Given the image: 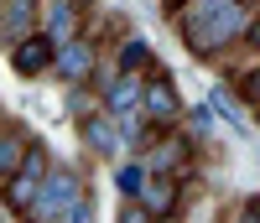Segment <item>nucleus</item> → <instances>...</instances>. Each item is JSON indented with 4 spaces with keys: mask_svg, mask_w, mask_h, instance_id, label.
Listing matches in <instances>:
<instances>
[{
    "mask_svg": "<svg viewBox=\"0 0 260 223\" xmlns=\"http://www.w3.org/2000/svg\"><path fill=\"white\" fill-rule=\"evenodd\" d=\"M167 16L177 26V42L198 62H219L224 73H234L240 36L250 26V0H172Z\"/></svg>",
    "mask_w": 260,
    "mask_h": 223,
    "instance_id": "1",
    "label": "nucleus"
},
{
    "mask_svg": "<svg viewBox=\"0 0 260 223\" xmlns=\"http://www.w3.org/2000/svg\"><path fill=\"white\" fill-rule=\"evenodd\" d=\"M31 223H89L94 218V197H89V182L73 171V166H47L42 176V192L26 213Z\"/></svg>",
    "mask_w": 260,
    "mask_h": 223,
    "instance_id": "2",
    "label": "nucleus"
},
{
    "mask_svg": "<svg viewBox=\"0 0 260 223\" xmlns=\"http://www.w3.org/2000/svg\"><path fill=\"white\" fill-rule=\"evenodd\" d=\"M47 166H52L47 145L31 140V145H26V156H21V166L6 176V182H0V208L16 213V218H26V213H31V203H37V192H42V176H47Z\"/></svg>",
    "mask_w": 260,
    "mask_h": 223,
    "instance_id": "3",
    "label": "nucleus"
},
{
    "mask_svg": "<svg viewBox=\"0 0 260 223\" xmlns=\"http://www.w3.org/2000/svg\"><path fill=\"white\" fill-rule=\"evenodd\" d=\"M198 135H192V130L187 125H167V130H156V140H151L146 145V166L151 171H192V166H198Z\"/></svg>",
    "mask_w": 260,
    "mask_h": 223,
    "instance_id": "4",
    "label": "nucleus"
},
{
    "mask_svg": "<svg viewBox=\"0 0 260 223\" xmlns=\"http://www.w3.org/2000/svg\"><path fill=\"white\" fill-rule=\"evenodd\" d=\"M99 57H104V42L94 31H83L73 42H62V47H52V78L62 88H73V83H89L94 68H99Z\"/></svg>",
    "mask_w": 260,
    "mask_h": 223,
    "instance_id": "5",
    "label": "nucleus"
},
{
    "mask_svg": "<svg viewBox=\"0 0 260 223\" xmlns=\"http://www.w3.org/2000/svg\"><path fill=\"white\" fill-rule=\"evenodd\" d=\"M141 115L156 125V130L182 125V115H187V104H182V94H177V83H172L161 68H151V73H146V88H141Z\"/></svg>",
    "mask_w": 260,
    "mask_h": 223,
    "instance_id": "6",
    "label": "nucleus"
},
{
    "mask_svg": "<svg viewBox=\"0 0 260 223\" xmlns=\"http://www.w3.org/2000/svg\"><path fill=\"white\" fill-rule=\"evenodd\" d=\"M89 16H94L89 0H42V36L52 47H62V42L89 31Z\"/></svg>",
    "mask_w": 260,
    "mask_h": 223,
    "instance_id": "7",
    "label": "nucleus"
},
{
    "mask_svg": "<svg viewBox=\"0 0 260 223\" xmlns=\"http://www.w3.org/2000/svg\"><path fill=\"white\" fill-rule=\"evenodd\" d=\"M78 125V140H83V151H94L99 161H120L125 156V140H120V125L104 115V109H94V115H83V120H73Z\"/></svg>",
    "mask_w": 260,
    "mask_h": 223,
    "instance_id": "8",
    "label": "nucleus"
},
{
    "mask_svg": "<svg viewBox=\"0 0 260 223\" xmlns=\"http://www.w3.org/2000/svg\"><path fill=\"white\" fill-rule=\"evenodd\" d=\"M141 203L151 218H177L182 213V176L177 171H151L141 187Z\"/></svg>",
    "mask_w": 260,
    "mask_h": 223,
    "instance_id": "9",
    "label": "nucleus"
},
{
    "mask_svg": "<svg viewBox=\"0 0 260 223\" xmlns=\"http://www.w3.org/2000/svg\"><path fill=\"white\" fill-rule=\"evenodd\" d=\"M141 88H146V73H115L110 83H104V94H99V109L110 120H125V115H136L141 109Z\"/></svg>",
    "mask_w": 260,
    "mask_h": 223,
    "instance_id": "10",
    "label": "nucleus"
},
{
    "mask_svg": "<svg viewBox=\"0 0 260 223\" xmlns=\"http://www.w3.org/2000/svg\"><path fill=\"white\" fill-rule=\"evenodd\" d=\"M31 31H42V0H0V47H16Z\"/></svg>",
    "mask_w": 260,
    "mask_h": 223,
    "instance_id": "11",
    "label": "nucleus"
},
{
    "mask_svg": "<svg viewBox=\"0 0 260 223\" xmlns=\"http://www.w3.org/2000/svg\"><path fill=\"white\" fill-rule=\"evenodd\" d=\"M6 57H11V68H16L21 78H47V73H52V42L42 36V31L21 36L16 47H6Z\"/></svg>",
    "mask_w": 260,
    "mask_h": 223,
    "instance_id": "12",
    "label": "nucleus"
},
{
    "mask_svg": "<svg viewBox=\"0 0 260 223\" xmlns=\"http://www.w3.org/2000/svg\"><path fill=\"white\" fill-rule=\"evenodd\" d=\"M110 57L120 62L125 73H151V68H161L156 52H151V42H146V36H136V31H125V36L115 42V52H110Z\"/></svg>",
    "mask_w": 260,
    "mask_h": 223,
    "instance_id": "13",
    "label": "nucleus"
},
{
    "mask_svg": "<svg viewBox=\"0 0 260 223\" xmlns=\"http://www.w3.org/2000/svg\"><path fill=\"white\" fill-rule=\"evenodd\" d=\"M31 145V130L26 125H16V120H0V182L21 166V156H26Z\"/></svg>",
    "mask_w": 260,
    "mask_h": 223,
    "instance_id": "14",
    "label": "nucleus"
},
{
    "mask_svg": "<svg viewBox=\"0 0 260 223\" xmlns=\"http://www.w3.org/2000/svg\"><path fill=\"white\" fill-rule=\"evenodd\" d=\"M234 83H240V99H245V109L260 120V57L250 62V68H240V73H234Z\"/></svg>",
    "mask_w": 260,
    "mask_h": 223,
    "instance_id": "15",
    "label": "nucleus"
},
{
    "mask_svg": "<svg viewBox=\"0 0 260 223\" xmlns=\"http://www.w3.org/2000/svg\"><path fill=\"white\" fill-rule=\"evenodd\" d=\"M68 109H73V120L94 115V109H99V88H94V83H73V88H68Z\"/></svg>",
    "mask_w": 260,
    "mask_h": 223,
    "instance_id": "16",
    "label": "nucleus"
},
{
    "mask_svg": "<svg viewBox=\"0 0 260 223\" xmlns=\"http://www.w3.org/2000/svg\"><path fill=\"white\" fill-rule=\"evenodd\" d=\"M240 57H245V62L260 57V0L250 6V26H245V36H240ZM240 57H234V62H240Z\"/></svg>",
    "mask_w": 260,
    "mask_h": 223,
    "instance_id": "17",
    "label": "nucleus"
},
{
    "mask_svg": "<svg viewBox=\"0 0 260 223\" xmlns=\"http://www.w3.org/2000/svg\"><path fill=\"white\" fill-rule=\"evenodd\" d=\"M234 218H260V203H255V197H250V203H240V208H234Z\"/></svg>",
    "mask_w": 260,
    "mask_h": 223,
    "instance_id": "18",
    "label": "nucleus"
},
{
    "mask_svg": "<svg viewBox=\"0 0 260 223\" xmlns=\"http://www.w3.org/2000/svg\"><path fill=\"white\" fill-rule=\"evenodd\" d=\"M167 6H172V0H167ZM250 6H255V0H250Z\"/></svg>",
    "mask_w": 260,
    "mask_h": 223,
    "instance_id": "19",
    "label": "nucleus"
}]
</instances>
